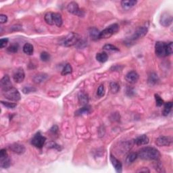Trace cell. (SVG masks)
Listing matches in <instances>:
<instances>
[{"label":"cell","instance_id":"42","mask_svg":"<svg viewBox=\"0 0 173 173\" xmlns=\"http://www.w3.org/2000/svg\"><path fill=\"white\" fill-rule=\"evenodd\" d=\"M8 21V16L5 14L0 15V23L1 24H4Z\"/></svg>","mask_w":173,"mask_h":173},{"label":"cell","instance_id":"10","mask_svg":"<svg viewBox=\"0 0 173 173\" xmlns=\"http://www.w3.org/2000/svg\"><path fill=\"white\" fill-rule=\"evenodd\" d=\"M172 16L169 12H164L160 18V25L164 27H168L172 24Z\"/></svg>","mask_w":173,"mask_h":173},{"label":"cell","instance_id":"41","mask_svg":"<svg viewBox=\"0 0 173 173\" xmlns=\"http://www.w3.org/2000/svg\"><path fill=\"white\" fill-rule=\"evenodd\" d=\"M167 51H168V56L171 55L173 52V43L170 42L167 44Z\"/></svg>","mask_w":173,"mask_h":173},{"label":"cell","instance_id":"7","mask_svg":"<svg viewBox=\"0 0 173 173\" xmlns=\"http://www.w3.org/2000/svg\"><path fill=\"white\" fill-rule=\"evenodd\" d=\"M46 142V137L42 135L40 133H37L34 135L31 140V144L37 148L41 149L43 147Z\"/></svg>","mask_w":173,"mask_h":173},{"label":"cell","instance_id":"36","mask_svg":"<svg viewBox=\"0 0 173 173\" xmlns=\"http://www.w3.org/2000/svg\"><path fill=\"white\" fill-rule=\"evenodd\" d=\"M35 91H36V89L32 87V86H25L24 88H23V89H22V92H23V93H25V94H27V93L35 92Z\"/></svg>","mask_w":173,"mask_h":173},{"label":"cell","instance_id":"12","mask_svg":"<svg viewBox=\"0 0 173 173\" xmlns=\"http://www.w3.org/2000/svg\"><path fill=\"white\" fill-rule=\"evenodd\" d=\"M172 138L167 136H160L159 137L156 141V143L159 147L162 146H169L172 143Z\"/></svg>","mask_w":173,"mask_h":173},{"label":"cell","instance_id":"15","mask_svg":"<svg viewBox=\"0 0 173 173\" xmlns=\"http://www.w3.org/2000/svg\"><path fill=\"white\" fill-rule=\"evenodd\" d=\"M9 148H10L13 152L19 154V155L23 154L26 151V149L23 145H21L20 143H16L10 145V146H9Z\"/></svg>","mask_w":173,"mask_h":173},{"label":"cell","instance_id":"8","mask_svg":"<svg viewBox=\"0 0 173 173\" xmlns=\"http://www.w3.org/2000/svg\"><path fill=\"white\" fill-rule=\"evenodd\" d=\"M11 160L5 149L0 151V166L2 168H8L10 167Z\"/></svg>","mask_w":173,"mask_h":173},{"label":"cell","instance_id":"5","mask_svg":"<svg viewBox=\"0 0 173 173\" xmlns=\"http://www.w3.org/2000/svg\"><path fill=\"white\" fill-rule=\"evenodd\" d=\"M149 29V24L148 23H146L143 26L139 27L136 29V31H135L134 34L130 37V41H136L137 39H141L142 37H143L146 35L148 33Z\"/></svg>","mask_w":173,"mask_h":173},{"label":"cell","instance_id":"24","mask_svg":"<svg viewBox=\"0 0 173 173\" xmlns=\"http://www.w3.org/2000/svg\"><path fill=\"white\" fill-rule=\"evenodd\" d=\"M53 22L58 27H61L63 24L62 16L59 13H53Z\"/></svg>","mask_w":173,"mask_h":173},{"label":"cell","instance_id":"38","mask_svg":"<svg viewBox=\"0 0 173 173\" xmlns=\"http://www.w3.org/2000/svg\"><path fill=\"white\" fill-rule=\"evenodd\" d=\"M105 94V89H104V86L103 85H100L99 87H98L97 89V95H98V97H102Z\"/></svg>","mask_w":173,"mask_h":173},{"label":"cell","instance_id":"13","mask_svg":"<svg viewBox=\"0 0 173 173\" xmlns=\"http://www.w3.org/2000/svg\"><path fill=\"white\" fill-rule=\"evenodd\" d=\"M139 74L135 71L128 72L125 76L126 81L130 84L136 83L138 81V80H139Z\"/></svg>","mask_w":173,"mask_h":173},{"label":"cell","instance_id":"17","mask_svg":"<svg viewBox=\"0 0 173 173\" xmlns=\"http://www.w3.org/2000/svg\"><path fill=\"white\" fill-rule=\"evenodd\" d=\"M149 137L146 135H142L140 136L137 137L136 139L134 140V143L137 146H143V145H147L149 143Z\"/></svg>","mask_w":173,"mask_h":173},{"label":"cell","instance_id":"26","mask_svg":"<svg viewBox=\"0 0 173 173\" xmlns=\"http://www.w3.org/2000/svg\"><path fill=\"white\" fill-rule=\"evenodd\" d=\"M96 60L100 63H104L108 60V56L106 52L98 53L96 55Z\"/></svg>","mask_w":173,"mask_h":173},{"label":"cell","instance_id":"2","mask_svg":"<svg viewBox=\"0 0 173 173\" xmlns=\"http://www.w3.org/2000/svg\"><path fill=\"white\" fill-rule=\"evenodd\" d=\"M2 93H3L4 96L7 99L10 100V101L18 102L19 101L21 98L19 92L15 87H14L13 86L8 89L2 91Z\"/></svg>","mask_w":173,"mask_h":173},{"label":"cell","instance_id":"43","mask_svg":"<svg viewBox=\"0 0 173 173\" xmlns=\"http://www.w3.org/2000/svg\"><path fill=\"white\" fill-rule=\"evenodd\" d=\"M156 161H157V162L156 163L155 168H156V170H157V171H158V172H162V169H163L162 164H161V163L160 162H158V160H156Z\"/></svg>","mask_w":173,"mask_h":173},{"label":"cell","instance_id":"4","mask_svg":"<svg viewBox=\"0 0 173 173\" xmlns=\"http://www.w3.org/2000/svg\"><path fill=\"white\" fill-rule=\"evenodd\" d=\"M119 31V25L118 24H112L107 27L106 29L100 32L99 39H108Z\"/></svg>","mask_w":173,"mask_h":173},{"label":"cell","instance_id":"28","mask_svg":"<svg viewBox=\"0 0 173 173\" xmlns=\"http://www.w3.org/2000/svg\"><path fill=\"white\" fill-rule=\"evenodd\" d=\"M172 108V102H167L164 104V110L162 112V114L164 116H168L169 113L171 111V110Z\"/></svg>","mask_w":173,"mask_h":173},{"label":"cell","instance_id":"39","mask_svg":"<svg viewBox=\"0 0 173 173\" xmlns=\"http://www.w3.org/2000/svg\"><path fill=\"white\" fill-rule=\"evenodd\" d=\"M48 147L50 148H54V149H58V150H61V148H60V146H59V145H58L57 143H56L54 142H51L50 143L48 144Z\"/></svg>","mask_w":173,"mask_h":173},{"label":"cell","instance_id":"22","mask_svg":"<svg viewBox=\"0 0 173 173\" xmlns=\"http://www.w3.org/2000/svg\"><path fill=\"white\" fill-rule=\"evenodd\" d=\"M89 36L93 40H97L99 39V34L100 32L99 30L97 29L95 27H92L89 29Z\"/></svg>","mask_w":173,"mask_h":173},{"label":"cell","instance_id":"6","mask_svg":"<svg viewBox=\"0 0 173 173\" xmlns=\"http://www.w3.org/2000/svg\"><path fill=\"white\" fill-rule=\"evenodd\" d=\"M167 44L165 42L158 41L155 45V52L157 56L160 58H164L168 56Z\"/></svg>","mask_w":173,"mask_h":173},{"label":"cell","instance_id":"23","mask_svg":"<svg viewBox=\"0 0 173 173\" xmlns=\"http://www.w3.org/2000/svg\"><path fill=\"white\" fill-rule=\"evenodd\" d=\"M23 51H24L26 54H27L29 56L32 55L33 54V52H34L33 45L29 43H25L24 46H23Z\"/></svg>","mask_w":173,"mask_h":173},{"label":"cell","instance_id":"1","mask_svg":"<svg viewBox=\"0 0 173 173\" xmlns=\"http://www.w3.org/2000/svg\"><path fill=\"white\" fill-rule=\"evenodd\" d=\"M138 158L144 160H158L160 158V153L154 147H145L137 152Z\"/></svg>","mask_w":173,"mask_h":173},{"label":"cell","instance_id":"11","mask_svg":"<svg viewBox=\"0 0 173 173\" xmlns=\"http://www.w3.org/2000/svg\"><path fill=\"white\" fill-rule=\"evenodd\" d=\"M25 73L22 68H18L13 73V79L16 83H20L25 80Z\"/></svg>","mask_w":173,"mask_h":173},{"label":"cell","instance_id":"37","mask_svg":"<svg viewBox=\"0 0 173 173\" xmlns=\"http://www.w3.org/2000/svg\"><path fill=\"white\" fill-rule=\"evenodd\" d=\"M155 99H156V106H157L160 107L164 104L163 99H162V98H161V97L158 94H155Z\"/></svg>","mask_w":173,"mask_h":173},{"label":"cell","instance_id":"31","mask_svg":"<svg viewBox=\"0 0 173 173\" xmlns=\"http://www.w3.org/2000/svg\"><path fill=\"white\" fill-rule=\"evenodd\" d=\"M110 91L112 93H117L119 92V90H120V85L116 82H112V83H110Z\"/></svg>","mask_w":173,"mask_h":173},{"label":"cell","instance_id":"32","mask_svg":"<svg viewBox=\"0 0 173 173\" xmlns=\"http://www.w3.org/2000/svg\"><path fill=\"white\" fill-rule=\"evenodd\" d=\"M103 49L104 50L108 51H119V49L117 47L112 45V44H106V45L103 47Z\"/></svg>","mask_w":173,"mask_h":173},{"label":"cell","instance_id":"40","mask_svg":"<svg viewBox=\"0 0 173 173\" xmlns=\"http://www.w3.org/2000/svg\"><path fill=\"white\" fill-rule=\"evenodd\" d=\"M8 41L9 39L8 38L1 39V40H0V48H1V49L5 48L8 43Z\"/></svg>","mask_w":173,"mask_h":173},{"label":"cell","instance_id":"18","mask_svg":"<svg viewBox=\"0 0 173 173\" xmlns=\"http://www.w3.org/2000/svg\"><path fill=\"white\" fill-rule=\"evenodd\" d=\"M137 3L135 0H123L121 1V6L125 10H129L136 5Z\"/></svg>","mask_w":173,"mask_h":173},{"label":"cell","instance_id":"20","mask_svg":"<svg viewBox=\"0 0 173 173\" xmlns=\"http://www.w3.org/2000/svg\"><path fill=\"white\" fill-rule=\"evenodd\" d=\"M79 103L83 106H86L89 103V96L86 93L84 92H81L79 94Z\"/></svg>","mask_w":173,"mask_h":173},{"label":"cell","instance_id":"25","mask_svg":"<svg viewBox=\"0 0 173 173\" xmlns=\"http://www.w3.org/2000/svg\"><path fill=\"white\" fill-rule=\"evenodd\" d=\"M91 111V107L90 106H89L88 105L86 106H84L83 107H81L78 110H76L75 112V116H81L83 115V114H87L89 113H90Z\"/></svg>","mask_w":173,"mask_h":173},{"label":"cell","instance_id":"44","mask_svg":"<svg viewBox=\"0 0 173 173\" xmlns=\"http://www.w3.org/2000/svg\"><path fill=\"white\" fill-rule=\"evenodd\" d=\"M50 132L52 133L53 135H57L58 133V126L53 125L52 127L50 128Z\"/></svg>","mask_w":173,"mask_h":173},{"label":"cell","instance_id":"45","mask_svg":"<svg viewBox=\"0 0 173 173\" xmlns=\"http://www.w3.org/2000/svg\"><path fill=\"white\" fill-rule=\"evenodd\" d=\"M137 172H149L150 171H149V170L148 169V168L143 167V168H140L139 170H137Z\"/></svg>","mask_w":173,"mask_h":173},{"label":"cell","instance_id":"19","mask_svg":"<svg viewBox=\"0 0 173 173\" xmlns=\"http://www.w3.org/2000/svg\"><path fill=\"white\" fill-rule=\"evenodd\" d=\"M159 81H160V79H159V77L157 74L155 73V72H151V73L149 74L148 80V84L149 85H156V84L158 83Z\"/></svg>","mask_w":173,"mask_h":173},{"label":"cell","instance_id":"27","mask_svg":"<svg viewBox=\"0 0 173 173\" xmlns=\"http://www.w3.org/2000/svg\"><path fill=\"white\" fill-rule=\"evenodd\" d=\"M137 158H138L137 153H135V152L130 153L127 156V158H126V160H125L126 164H130L134 162L135 161L137 160Z\"/></svg>","mask_w":173,"mask_h":173},{"label":"cell","instance_id":"33","mask_svg":"<svg viewBox=\"0 0 173 173\" xmlns=\"http://www.w3.org/2000/svg\"><path fill=\"white\" fill-rule=\"evenodd\" d=\"M18 49H19V45H18V43H14L11 45L10 47H8V48L7 49V51H8L9 53H16L18 51Z\"/></svg>","mask_w":173,"mask_h":173},{"label":"cell","instance_id":"16","mask_svg":"<svg viewBox=\"0 0 173 173\" xmlns=\"http://www.w3.org/2000/svg\"><path fill=\"white\" fill-rule=\"evenodd\" d=\"M0 85H1V88L2 91L8 89L12 86V83L10 81V79L8 75H5L1 79Z\"/></svg>","mask_w":173,"mask_h":173},{"label":"cell","instance_id":"29","mask_svg":"<svg viewBox=\"0 0 173 173\" xmlns=\"http://www.w3.org/2000/svg\"><path fill=\"white\" fill-rule=\"evenodd\" d=\"M44 19L46 22L47 24L50 25H54V22H53V12H48L45 15Z\"/></svg>","mask_w":173,"mask_h":173},{"label":"cell","instance_id":"14","mask_svg":"<svg viewBox=\"0 0 173 173\" xmlns=\"http://www.w3.org/2000/svg\"><path fill=\"white\" fill-rule=\"evenodd\" d=\"M110 160L112 164L114 167L116 171L118 173L122 172L123 164L122 163L120 162V161L118 160L117 158H116L113 155H112V154H110Z\"/></svg>","mask_w":173,"mask_h":173},{"label":"cell","instance_id":"30","mask_svg":"<svg viewBox=\"0 0 173 173\" xmlns=\"http://www.w3.org/2000/svg\"><path fill=\"white\" fill-rule=\"evenodd\" d=\"M72 72V68L71 65L70 64H66L65 65L64 67L63 68L62 71V76H66L68 74H71Z\"/></svg>","mask_w":173,"mask_h":173},{"label":"cell","instance_id":"34","mask_svg":"<svg viewBox=\"0 0 173 173\" xmlns=\"http://www.w3.org/2000/svg\"><path fill=\"white\" fill-rule=\"evenodd\" d=\"M40 58H41V60H42V61L48 62L50 59V53L46 52V51H43V52L41 53Z\"/></svg>","mask_w":173,"mask_h":173},{"label":"cell","instance_id":"3","mask_svg":"<svg viewBox=\"0 0 173 173\" xmlns=\"http://www.w3.org/2000/svg\"><path fill=\"white\" fill-rule=\"evenodd\" d=\"M80 41V36L76 32H71L63 39L62 44L65 47H72L76 45Z\"/></svg>","mask_w":173,"mask_h":173},{"label":"cell","instance_id":"35","mask_svg":"<svg viewBox=\"0 0 173 173\" xmlns=\"http://www.w3.org/2000/svg\"><path fill=\"white\" fill-rule=\"evenodd\" d=\"M1 104L3 105V106H5L7 108H9V109H12V108H14V107H16V104L15 103H11V102H4V101H1Z\"/></svg>","mask_w":173,"mask_h":173},{"label":"cell","instance_id":"9","mask_svg":"<svg viewBox=\"0 0 173 173\" xmlns=\"http://www.w3.org/2000/svg\"><path fill=\"white\" fill-rule=\"evenodd\" d=\"M67 10L68 11L69 13L78 16L79 17H83L84 16L83 11L80 10L78 4L75 1H71L68 4Z\"/></svg>","mask_w":173,"mask_h":173},{"label":"cell","instance_id":"21","mask_svg":"<svg viewBox=\"0 0 173 173\" xmlns=\"http://www.w3.org/2000/svg\"><path fill=\"white\" fill-rule=\"evenodd\" d=\"M48 77V74L45 73H39L36 74V75L33 77V81L34 83H35L37 84L41 83L46 81Z\"/></svg>","mask_w":173,"mask_h":173}]
</instances>
